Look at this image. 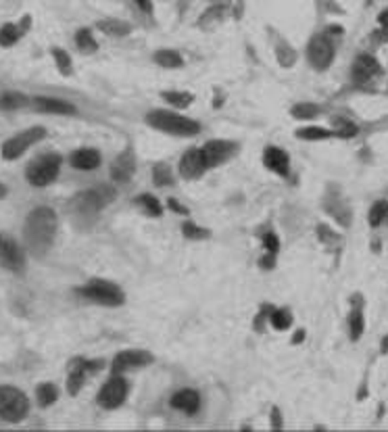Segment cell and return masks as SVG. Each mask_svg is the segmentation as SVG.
<instances>
[{
    "label": "cell",
    "instance_id": "d6a6232c",
    "mask_svg": "<svg viewBox=\"0 0 388 432\" xmlns=\"http://www.w3.org/2000/svg\"><path fill=\"white\" fill-rule=\"evenodd\" d=\"M36 397H38V403H40L42 408H48V405H52V403L59 399V389H57L52 382H44V384L38 387Z\"/></svg>",
    "mask_w": 388,
    "mask_h": 432
},
{
    "label": "cell",
    "instance_id": "f35d334b",
    "mask_svg": "<svg viewBox=\"0 0 388 432\" xmlns=\"http://www.w3.org/2000/svg\"><path fill=\"white\" fill-rule=\"evenodd\" d=\"M167 207H169L173 213H180V215H184V217H188V213H190L178 199H167Z\"/></svg>",
    "mask_w": 388,
    "mask_h": 432
},
{
    "label": "cell",
    "instance_id": "60d3db41",
    "mask_svg": "<svg viewBox=\"0 0 388 432\" xmlns=\"http://www.w3.org/2000/svg\"><path fill=\"white\" fill-rule=\"evenodd\" d=\"M282 426V420H280V410L273 408L271 410V429H280Z\"/></svg>",
    "mask_w": 388,
    "mask_h": 432
},
{
    "label": "cell",
    "instance_id": "52a82bcc",
    "mask_svg": "<svg viewBox=\"0 0 388 432\" xmlns=\"http://www.w3.org/2000/svg\"><path fill=\"white\" fill-rule=\"evenodd\" d=\"M336 59V44L330 34H315L307 44V61L315 71H326Z\"/></svg>",
    "mask_w": 388,
    "mask_h": 432
},
{
    "label": "cell",
    "instance_id": "277c9868",
    "mask_svg": "<svg viewBox=\"0 0 388 432\" xmlns=\"http://www.w3.org/2000/svg\"><path fill=\"white\" fill-rule=\"evenodd\" d=\"M61 165H63V157H61V154H57V152L40 154L38 159H34V161L27 165L25 178H27V182H29L34 188H44V186L52 184V182L59 178Z\"/></svg>",
    "mask_w": 388,
    "mask_h": 432
},
{
    "label": "cell",
    "instance_id": "d4e9b609",
    "mask_svg": "<svg viewBox=\"0 0 388 432\" xmlns=\"http://www.w3.org/2000/svg\"><path fill=\"white\" fill-rule=\"evenodd\" d=\"M152 182L159 188L175 186V169L169 163H165V161H157L152 165Z\"/></svg>",
    "mask_w": 388,
    "mask_h": 432
},
{
    "label": "cell",
    "instance_id": "f546056e",
    "mask_svg": "<svg viewBox=\"0 0 388 432\" xmlns=\"http://www.w3.org/2000/svg\"><path fill=\"white\" fill-rule=\"evenodd\" d=\"M29 103H31V99H27L21 92H4V94H0V109L2 111H17V109L27 107Z\"/></svg>",
    "mask_w": 388,
    "mask_h": 432
},
{
    "label": "cell",
    "instance_id": "8992f818",
    "mask_svg": "<svg viewBox=\"0 0 388 432\" xmlns=\"http://www.w3.org/2000/svg\"><path fill=\"white\" fill-rule=\"evenodd\" d=\"M46 138V128L42 126H34V128H27L23 132H17L15 136L6 138L2 146H0V157L4 161H17L21 159L31 146H36L38 143H42Z\"/></svg>",
    "mask_w": 388,
    "mask_h": 432
},
{
    "label": "cell",
    "instance_id": "9c48e42d",
    "mask_svg": "<svg viewBox=\"0 0 388 432\" xmlns=\"http://www.w3.org/2000/svg\"><path fill=\"white\" fill-rule=\"evenodd\" d=\"M129 393V382L124 374H111L105 384L101 387L99 395H96V403L107 410V412H113L117 408H122L126 403Z\"/></svg>",
    "mask_w": 388,
    "mask_h": 432
},
{
    "label": "cell",
    "instance_id": "ffe728a7",
    "mask_svg": "<svg viewBox=\"0 0 388 432\" xmlns=\"http://www.w3.org/2000/svg\"><path fill=\"white\" fill-rule=\"evenodd\" d=\"M201 405H203V397L196 389H182V391L171 395V408L186 414V416L199 414Z\"/></svg>",
    "mask_w": 388,
    "mask_h": 432
},
{
    "label": "cell",
    "instance_id": "1f68e13d",
    "mask_svg": "<svg viewBox=\"0 0 388 432\" xmlns=\"http://www.w3.org/2000/svg\"><path fill=\"white\" fill-rule=\"evenodd\" d=\"M267 319H269V324H271L275 330H280V332H284V330H288V328L292 326V313H290L288 309H271L269 315H267Z\"/></svg>",
    "mask_w": 388,
    "mask_h": 432
},
{
    "label": "cell",
    "instance_id": "4dcf8cb0",
    "mask_svg": "<svg viewBox=\"0 0 388 432\" xmlns=\"http://www.w3.org/2000/svg\"><path fill=\"white\" fill-rule=\"evenodd\" d=\"M388 219V199H380L372 205L370 213H368V222L372 228H378L382 226Z\"/></svg>",
    "mask_w": 388,
    "mask_h": 432
},
{
    "label": "cell",
    "instance_id": "3957f363",
    "mask_svg": "<svg viewBox=\"0 0 388 432\" xmlns=\"http://www.w3.org/2000/svg\"><path fill=\"white\" fill-rule=\"evenodd\" d=\"M115 199H117V186L101 182L92 188L78 192L71 199V211L73 215H80V217H96L101 211L113 205Z\"/></svg>",
    "mask_w": 388,
    "mask_h": 432
},
{
    "label": "cell",
    "instance_id": "2e32d148",
    "mask_svg": "<svg viewBox=\"0 0 388 432\" xmlns=\"http://www.w3.org/2000/svg\"><path fill=\"white\" fill-rule=\"evenodd\" d=\"M382 73V65L380 61L370 55V52H361L357 55V59L353 61V67H351V78L355 84H368L372 82L376 75Z\"/></svg>",
    "mask_w": 388,
    "mask_h": 432
},
{
    "label": "cell",
    "instance_id": "8fae6325",
    "mask_svg": "<svg viewBox=\"0 0 388 432\" xmlns=\"http://www.w3.org/2000/svg\"><path fill=\"white\" fill-rule=\"evenodd\" d=\"M136 169H138V159H136V152H134V146L128 144L109 165V178L115 186H124L131 182V178L136 175Z\"/></svg>",
    "mask_w": 388,
    "mask_h": 432
},
{
    "label": "cell",
    "instance_id": "ba28073f",
    "mask_svg": "<svg viewBox=\"0 0 388 432\" xmlns=\"http://www.w3.org/2000/svg\"><path fill=\"white\" fill-rule=\"evenodd\" d=\"M29 414V399L15 387H0V418L4 422H21Z\"/></svg>",
    "mask_w": 388,
    "mask_h": 432
},
{
    "label": "cell",
    "instance_id": "74e56055",
    "mask_svg": "<svg viewBox=\"0 0 388 432\" xmlns=\"http://www.w3.org/2000/svg\"><path fill=\"white\" fill-rule=\"evenodd\" d=\"M263 249H265V255H271V257H278V253H280V238H278V234L275 232H265L263 234Z\"/></svg>",
    "mask_w": 388,
    "mask_h": 432
},
{
    "label": "cell",
    "instance_id": "83f0119b",
    "mask_svg": "<svg viewBox=\"0 0 388 432\" xmlns=\"http://www.w3.org/2000/svg\"><path fill=\"white\" fill-rule=\"evenodd\" d=\"M96 27L107 34V36H113V38H124L131 31V25L126 21H120V19H103L96 23Z\"/></svg>",
    "mask_w": 388,
    "mask_h": 432
},
{
    "label": "cell",
    "instance_id": "b9f144b4",
    "mask_svg": "<svg viewBox=\"0 0 388 432\" xmlns=\"http://www.w3.org/2000/svg\"><path fill=\"white\" fill-rule=\"evenodd\" d=\"M378 23H380V27H382L385 31H388V6L378 15Z\"/></svg>",
    "mask_w": 388,
    "mask_h": 432
},
{
    "label": "cell",
    "instance_id": "7c38bea8",
    "mask_svg": "<svg viewBox=\"0 0 388 432\" xmlns=\"http://www.w3.org/2000/svg\"><path fill=\"white\" fill-rule=\"evenodd\" d=\"M207 163H205V157H203V150L201 146H190L184 150V154L180 157V163H178V175L186 182H196L201 180L205 173H207Z\"/></svg>",
    "mask_w": 388,
    "mask_h": 432
},
{
    "label": "cell",
    "instance_id": "9a60e30c",
    "mask_svg": "<svg viewBox=\"0 0 388 432\" xmlns=\"http://www.w3.org/2000/svg\"><path fill=\"white\" fill-rule=\"evenodd\" d=\"M261 161L265 165V169L278 178H288L290 175V154L286 152V148L275 146V144H267L263 148Z\"/></svg>",
    "mask_w": 388,
    "mask_h": 432
},
{
    "label": "cell",
    "instance_id": "ac0fdd59",
    "mask_svg": "<svg viewBox=\"0 0 388 432\" xmlns=\"http://www.w3.org/2000/svg\"><path fill=\"white\" fill-rule=\"evenodd\" d=\"M69 163L78 171H94L103 165V154L94 146H82V148H76L71 152Z\"/></svg>",
    "mask_w": 388,
    "mask_h": 432
},
{
    "label": "cell",
    "instance_id": "603a6c76",
    "mask_svg": "<svg viewBox=\"0 0 388 432\" xmlns=\"http://www.w3.org/2000/svg\"><path fill=\"white\" fill-rule=\"evenodd\" d=\"M152 61L159 65V67H163V69H182L184 67V57L178 52V50H173V48H159L155 55H152Z\"/></svg>",
    "mask_w": 388,
    "mask_h": 432
},
{
    "label": "cell",
    "instance_id": "484cf974",
    "mask_svg": "<svg viewBox=\"0 0 388 432\" xmlns=\"http://www.w3.org/2000/svg\"><path fill=\"white\" fill-rule=\"evenodd\" d=\"M290 115L299 122H313L322 115V107L317 103H296L290 107Z\"/></svg>",
    "mask_w": 388,
    "mask_h": 432
},
{
    "label": "cell",
    "instance_id": "4316f807",
    "mask_svg": "<svg viewBox=\"0 0 388 432\" xmlns=\"http://www.w3.org/2000/svg\"><path fill=\"white\" fill-rule=\"evenodd\" d=\"M29 19H23V25L27 23ZM23 25H17V23H4L0 27V46L4 48H10L19 42V38L23 36Z\"/></svg>",
    "mask_w": 388,
    "mask_h": 432
},
{
    "label": "cell",
    "instance_id": "5b68a950",
    "mask_svg": "<svg viewBox=\"0 0 388 432\" xmlns=\"http://www.w3.org/2000/svg\"><path fill=\"white\" fill-rule=\"evenodd\" d=\"M80 294L86 301L103 305V307H122L126 303V294H124L122 288L117 287L115 282H111V280H101V278H94L90 282H86L84 287L80 288Z\"/></svg>",
    "mask_w": 388,
    "mask_h": 432
},
{
    "label": "cell",
    "instance_id": "7402d4cb",
    "mask_svg": "<svg viewBox=\"0 0 388 432\" xmlns=\"http://www.w3.org/2000/svg\"><path fill=\"white\" fill-rule=\"evenodd\" d=\"M294 136L299 141H305V143H324V141H332L336 138L334 130L332 128H322V126H305V128H299L294 132Z\"/></svg>",
    "mask_w": 388,
    "mask_h": 432
},
{
    "label": "cell",
    "instance_id": "7bdbcfd3",
    "mask_svg": "<svg viewBox=\"0 0 388 432\" xmlns=\"http://www.w3.org/2000/svg\"><path fill=\"white\" fill-rule=\"evenodd\" d=\"M6 196V188H4V184L0 182V199H4Z\"/></svg>",
    "mask_w": 388,
    "mask_h": 432
},
{
    "label": "cell",
    "instance_id": "f1b7e54d",
    "mask_svg": "<svg viewBox=\"0 0 388 432\" xmlns=\"http://www.w3.org/2000/svg\"><path fill=\"white\" fill-rule=\"evenodd\" d=\"M73 40H76L78 50H80V52H84V55H92V52H96V50H99V42H96V38H94L92 29H88V27L78 29Z\"/></svg>",
    "mask_w": 388,
    "mask_h": 432
},
{
    "label": "cell",
    "instance_id": "8d00e7d4",
    "mask_svg": "<svg viewBox=\"0 0 388 432\" xmlns=\"http://www.w3.org/2000/svg\"><path fill=\"white\" fill-rule=\"evenodd\" d=\"M52 59H55L57 69H59L63 75H69V73H71V57L67 55V50L55 46V48H52Z\"/></svg>",
    "mask_w": 388,
    "mask_h": 432
},
{
    "label": "cell",
    "instance_id": "836d02e7",
    "mask_svg": "<svg viewBox=\"0 0 388 432\" xmlns=\"http://www.w3.org/2000/svg\"><path fill=\"white\" fill-rule=\"evenodd\" d=\"M332 130H334L336 138H340V141H351V138H355L359 134V128L353 122H349V120H340V122L334 120Z\"/></svg>",
    "mask_w": 388,
    "mask_h": 432
},
{
    "label": "cell",
    "instance_id": "d6986e66",
    "mask_svg": "<svg viewBox=\"0 0 388 432\" xmlns=\"http://www.w3.org/2000/svg\"><path fill=\"white\" fill-rule=\"evenodd\" d=\"M31 105L38 113H48V115H76L78 109L65 99H55V96H36L31 99Z\"/></svg>",
    "mask_w": 388,
    "mask_h": 432
},
{
    "label": "cell",
    "instance_id": "ab89813d",
    "mask_svg": "<svg viewBox=\"0 0 388 432\" xmlns=\"http://www.w3.org/2000/svg\"><path fill=\"white\" fill-rule=\"evenodd\" d=\"M144 15H152L155 13V4H152V0H131Z\"/></svg>",
    "mask_w": 388,
    "mask_h": 432
},
{
    "label": "cell",
    "instance_id": "d590c367",
    "mask_svg": "<svg viewBox=\"0 0 388 432\" xmlns=\"http://www.w3.org/2000/svg\"><path fill=\"white\" fill-rule=\"evenodd\" d=\"M364 311L361 309H353L351 315H349V332H351V338L353 340H359L361 334H364Z\"/></svg>",
    "mask_w": 388,
    "mask_h": 432
},
{
    "label": "cell",
    "instance_id": "6da1fadb",
    "mask_svg": "<svg viewBox=\"0 0 388 432\" xmlns=\"http://www.w3.org/2000/svg\"><path fill=\"white\" fill-rule=\"evenodd\" d=\"M59 228V215L50 207H36L27 213L23 222V243L25 251L34 257H44L55 245Z\"/></svg>",
    "mask_w": 388,
    "mask_h": 432
},
{
    "label": "cell",
    "instance_id": "e575fe53",
    "mask_svg": "<svg viewBox=\"0 0 388 432\" xmlns=\"http://www.w3.org/2000/svg\"><path fill=\"white\" fill-rule=\"evenodd\" d=\"M182 234L188 238V240H205V238H209V230L207 228H203V226H199L196 222H192V219H186L184 222V226H182Z\"/></svg>",
    "mask_w": 388,
    "mask_h": 432
},
{
    "label": "cell",
    "instance_id": "30bf717a",
    "mask_svg": "<svg viewBox=\"0 0 388 432\" xmlns=\"http://www.w3.org/2000/svg\"><path fill=\"white\" fill-rule=\"evenodd\" d=\"M207 169H217L224 163H228L236 152H238V143L234 141H226V138H211L201 146Z\"/></svg>",
    "mask_w": 388,
    "mask_h": 432
},
{
    "label": "cell",
    "instance_id": "44dd1931",
    "mask_svg": "<svg viewBox=\"0 0 388 432\" xmlns=\"http://www.w3.org/2000/svg\"><path fill=\"white\" fill-rule=\"evenodd\" d=\"M161 99L169 105V109H175V111H186L196 101V96L186 90H165L161 92Z\"/></svg>",
    "mask_w": 388,
    "mask_h": 432
},
{
    "label": "cell",
    "instance_id": "4fadbf2b",
    "mask_svg": "<svg viewBox=\"0 0 388 432\" xmlns=\"http://www.w3.org/2000/svg\"><path fill=\"white\" fill-rule=\"evenodd\" d=\"M0 268L13 274H21L25 270V251L6 234H0Z\"/></svg>",
    "mask_w": 388,
    "mask_h": 432
},
{
    "label": "cell",
    "instance_id": "ee69618b",
    "mask_svg": "<svg viewBox=\"0 0 388 432\" xmlns=\"http://www.w3.org/2000/svg\"><path fill=\"white\" fill-rule=\"evenodd\" d=\"M209 2H211V4H226V6H228L230 0H209Z\"/></svg>",
    "mask_w": 388,
    "mask_h": 432
},
{
    "label": "cell",
    "instance_id": "e0dca14e",
    "mask_svg": "<svg viewBox=\"0 0 388 432\" xmlns=\"http://www.w3.org/2000/svg\"><path fill=\"white\" fill-rule=\"evenodd\" d=\"M99 366L101 361H88V359H76L71 370H69V380H67V391L69 395H78L84 384H86V378L94 372H99Z\"/></svg>",
    "mask_w": 388,
    "mask_h": 432
},
{
    "label": "cell",
    "instance_id": "7a4b0ae2",
    "mask_svg": "<svg viewBox=\"0 0 388 432\" xmlns=\"http://www.w3.org/2000/svg\"><path fill=\"white\" fill-rule=\"evenodd\" d=\"M144 122L155 132L171 138H194L203 132V126L196 120L175 109H152L144 115Z\"/></svg>",
    "mask_w": 388,
    "mask_h": 432
},
{
    "label": "cell",
    "instance_id": "5bb4252c",
    "mask_svg": "<svg viewBox=\"0 0 388 432\" xmlns=\"http://www.w3.org/2000/svg\"><path fill=\"white\" fill-rule=\"evenodd\" d=\"M152 361V355L140 349H128V351H120L113 361H111V372L113 374H128L134 370L146 368Z\"/></svg>",
    "mask_w": 388,
    "mask_h": 432
},
{
    "label": "cell",
    "instance_id": "cb8c5ba5",
    "mask_svg": "<svg viewBox=\"0 0 388 432\" xmlns=\"http://www.w3.org/2000/svg\"><path fill=\"white\" fill-rule=\"evenodd\" d=\"M134 205L148 217H161L163 215V203L150 192H142V194L134 196Z\"/></svg>",
    "mask_w": 388,
    "mask_h": 432
}]
</instances>
